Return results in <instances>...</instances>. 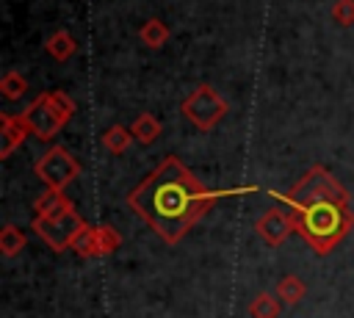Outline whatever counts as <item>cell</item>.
<instances>
[{
  "instance_id": "6da1fadb",
  "label": "cell",
  "mask_w": 354,
  "mask_h": 318,
  "mask_svg": "<svg viewBox=\"0 0 354 318\" xmlns=\"http://www.w3.org/2000/svg\"><path fill=\"white\" fill-rule=\"evenodd\" d=\"M216 194L199 185L177 158H163L127 196L130 207L166 241L177 243L213 205Z\"/></svg>"
},
{
  "instance_id": "7a4b0ae2",
  "label": "cell",
  "mask_w": 354,
  "mask_h": 318,
  "mask_svg": "<svg viewBox=\"0 0 354 318\" xmlns=\"http://www.w3.org/2000/svg\"><path fill=\"white\" fill-rule=\"evenodd\" d=\"M288 202V213L293 216V224L299 235L318 252H332L346 232L351 230V210H348V194L343 185L321 166H313L288 196L274 194Z\"/></svg>"
},
{
  "instance_id": "3957f363",
  "label": "cell",
  "mask_w": 354,
  "mask_h": 318,
  "mask_svg": "<svg viewBox=\"0 0 354 318\" xmlns=\"http://www.w3.org/2000/svg\"><path fill=\"white\" fill-rule=\"evenodd\" d=\"M75 113V105L72 100L64 94V91H53V94H44L39 97L28 111H25V124L30 133H36L39 138H53L61 124Z\"/></svg>"
},
{
  "instance_id": "277c9868",
  "label": "cell",
  "mask_w": 354,
  "mask_h": 318,
  "mask_svg": "<svg viewBox=\"0 0 354 318\" xmlns=\"http://www.w3.org/2000/svg\"><path fill=\"white\" fill-rule=\"evenodd\" d=\"M88 224L75 213V210H66L61 216H53V218H33V230L41 235L44 243H50L55 252L72 246L77 241V235L86 230Z\"/></svg>"
},
{
  "instance_id": "5b68a950",
  "label": "cell",
  "mask_w": 354,
  "mask_h": 318,
  "mask_svg": "<svg viewBox=\"0 0 354 318\" xmlns=\"http://www.w3.org/2000/svg\"><path fill=\"white\" fill-rule=\"evenodd\" d=\"M183 111H185V116H188L196 127L210 130V127L224 116L227 105H224V100H221L210 86H199V88L183 102Z\"/></svg>"
},
{
  "instance_id": "8992f818",
  "label": "cell",
  "mask_w": 354,
  "mask_h": 318,
  "mask_svg": "<svg viewBox=\"0 0 354 318\" xmlns=\"http://www.w3.org/2000/svg\"><path fill=\"white\" fill-rule=\"evenodd\" d=\"M77 171H80L77 160H75L66 149H61V147H53V149L36 163V174H39L53 191H64L66 183H72V180L77 177Z\"/></svg>"
},
{
  "instance_id": "52a82bcc",
  "label": "cell",
  "mask_w": 354,
  "mask_h": 318,
  "mask_svg": "<svg viewBox=\"0 0 354 318\" xmlns=\"http://www.w3.org/2000/svg\"><path fill=\"white\" fill-rule=\"evenodd\" d=\"M257 235L268 243V246H279L288 235H290V230H296V224H293V216L290 213H285V210H266L260 218H257Z\"/></svg>"
},
{
  "instance_id": "ba28073f",
  "label": "cell",
  "mask_w": 354,
  "mask_h": 318,
  "mask_svg": "<svg viewBox=\"0 0 354 318\" xmlns=\"http://www.w3.org/2000/svg\"><path fill=\"white\" fill-rule=\"evenodd\" d=\"M25 130H28V124H25V119H22V116H19V119H14V116L3 113V149H0V158H8V155L22 144Z\"/></svg>"
},
{
  "instance_id": "9c48e42d",
  "label": "cell",
  "mask_w": 354,
  "mask_h": 318,
  "mask_svg": "<svg viewBox=\"0 0 354 318\" xmlns=\"http://www.w3.org/2000/svg\"><path fill=\"white\" fill-rule=\"evenodd\" d=\"M66 210H72V205L61 191L50 188L36 199V218H53V216H61Z\"/></svg>"
},
{
  "instance_id": "30bf717a",
  "label": "cell",
  "mask_w": 354,
  "mask_h": 318,
  "mask_svg": "<svg viewBox=\"0 0 354 318\" xmlns=\"http://www.w3.org/2000/svg\"><path fill=\"white\" fill-rule=\"evenodd\" d=\"M301 296H304V282H301L299 277L288 274V277H282V279L277 282V299H279V301H285V304H299Z\"/></svg>"
},
{
  "instance_id": "8fae6325",
  "label": "cell",
  "mask_w": 354,
  "mask_h": 318,
  "mask_svg": "<svg viewBox=\"0 0 354 318\" xmlns=\"http://www.w3.org/2000/svg\"><path fill=\"white\" fill-rule=\"evenodd\" d=\"M279 307H282V301L277 296L257 293L254 301L249 304V312H252V318H279Z\"/></svg>"
},
{
  "instance_id": "7c38bea8",
  "label": "cell",
  "mask_w": 354,
  "mask_h": 318,
  "mask_svg": "<svg viewBox=\"0 0 354 318\" xmlns=\"http://www.w3.org/2000/svg\"><path fill=\"white\" fill-rule=\"evenodd\" d=\"M22 246H25V232L14 224H6L0 230V252L6 257H14L17 252H22Z\"/></svg>"
},
{
  "instance_id": "4fadbf2b",
  "label": "cell",
  "mask_w": 354,
  "mask_h": 318,
  "mask_svg": "<svg viewBox=\"0 0 354 318\" xmlns=\"http://www.w3.org/2000/svg\"><path fill=\"white\" fill-rule=\"evenodd\" d=\"M47 53H50L55 61H66V58L75 53V39H72L69 33L58 30V33H53V36L47 39Z\"/></svg>"
},
{
  "instance_id": "5bb4252c",
  "label": "cell",
  "mask_w": 354,
  "mask_h": 318,
  "mask_svg": "<svg viewBox=\"0 0 354 318\" xmlns=\"http://www.w3.org/2000/svg\"><path fill=\"white\" fill-rule=\"evenodd\" d=\"M133 133H136V138H138V141L149 144V141H155V138L160 135V124H158V119H155V116L141 113V116H138V122L133 124Z\"/></svg>"
},
{
  "instance_id": "9a60e30c",
  "label": "cell",
  "mask_w": 354,
  "mask_h": 318,
  "mask_svg": "<svg viewBox=\"0 0 354 318\" xmlns=\"http://www.w3.org/2000/svg\"><path fill=\"white\" fill-rule=\"evenodd\" d=\"M72 249H75L80 257H100V246H97V232H94V227H86V230L77 235V241L72 243Z\"/></svg>"
},
{
  "instance_id": "2e32d148",
  "label": "cell",
  "mask_w": 354,
  "mask_h": 318,
  "mask_svg": "<svg viewBox=\"0 0 354 318\" xmlns=\"http://www.w3.org/2000/svg\"><path fill=\"white\" fill-rule=\"evenodd\" d=\"M102 144H105L108 152L119 155V152H124V149L130 147V133H127L124 127H111V130L102 135Z\"/></svg>"
},
{
  "instance_id": "e0dca14e",
  "label": "cell",
  "mask_w": 354,
  "mask_h": 318,
  "mask_svg": "<svg viewBox=\"0 0 354 318\" xmlns=\"http://www.w3.org/2000/svg\"><path fill=\"white\" fill-rule=\"evenodd\" d=\"M94 232H97V246H100V254H111L113 249H119L122 238H119V232H116L113 227L100 224V227H94Z\"/></svg>"
},
{
  "instance_id": "ac0fdd59",
  "label": "cell",
  "mask_w": 354,
  "mask_h": 318,
  "mask_svg": "<svg viewBox=\"0 0 354 318\" xmlns=\"http://www.w3.org/2000/svg\"><path fill=\"white\" fill-rule=\"evenodd\" d=\"M25 88H28V83H25V77H22V75H17V72H6V75H3V80H0V91H3L8 100L22 97V94H25Z\"/></svg>"
},
{
  "instance_id": "d6986e66",
  "label": "cell",
  "mask_w": 354,
  "mask_h": 318,
  "mask_svg": "<svg viewBox=\"0 0 354 318\" xmlns=\"http://www.w3.org/2000/svg\"><path fill=\"white\" fill-rule=\"evenodd\" d=\"M166 36H169V30H166L163 22H158V19L147 22V25L141 28V39H144V44H149V47H160V44L166 41Z\"/></svg>"
},
{
  "instance_id": "ffe728a7",
  "label": "cell",
  "mask_w": 354,
  "mask_h": 318,
  "mask_svg": "<svg viewBox=\"0 0 354 318\" xmlns=\"http://www.w3.org/2000/svg\"><path fill=\"white\" fill-rule=\"evenodd\" d=\"M332 14H335V19L343 22V25L354 22V0H337L335 8H332Z\"/></svg>"
}]
</instances>
